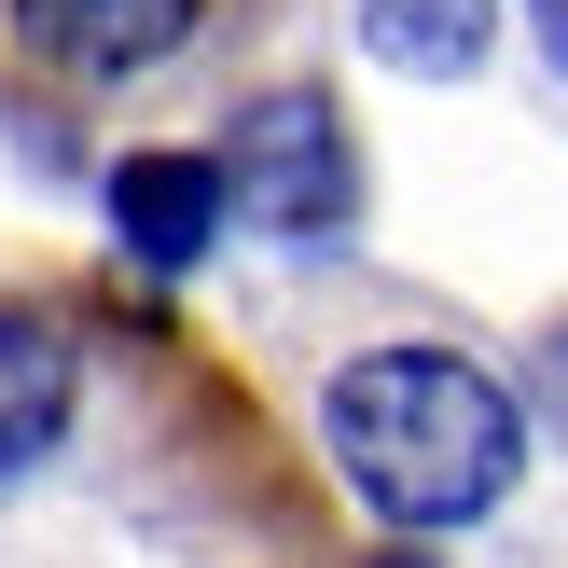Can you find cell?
I'll use <instances>...</instances> for the list:
<instances>
[{
  "mask_svg": "<svg viewBox=\"0 0 568 568\" xmlns=\"http://www.w3.org/2000/svg\"><path fill=\"white\" fill-rule=\"evenodd\" d=\"M320 444L361 486V514H388V527H471L527 471L514 388L486 361H458V347H361L320 388Z\"/></svg>",
  "mask_w": 568,
  "mask_h": 568,
  "instance_id": "cell-1",
  "label": "cell"
},
{
  "mask_svg": "<svg viewBox=\"0 0 568 568\" xmlns=\"http://www.w3.org/2000/svg\"><path fill=\"white\" fill-rule=\"evenodd\" d=\"M222 181H236V209L264 222V236H333V222L361 209L347 111H333L320 83H277V98H250V111H236V139H222Z\"/></svg>",
  "mask_w": 568,
  "mask_h": 568,
  "instance_id": "cell-2",
  "label": "cell"
},
{
  "mask_svg": "<svg viewBox=\"0 0 568 568\" xmlns=\"http://www.w3.org/2000/svg\"><path fill=\"white\" fill-rule=\"evenodd\" d=\"M209 28V0H0V42L55 83H139Z\"/></svg>",
  "mask_w": 568,
  "mask_h": 568,
  "instance_id": "cell-3",
  "label": "cell"
},
{
  "mask_svg": "<svg viewBox=\"0 0 568 568\" xmlns=\"http://www.w3.org/2000/svg\"><path fill=\"white\" fill-rule=\"evenodd\" d=\"M222 209H236L222 153H125L111 166V236H125L139 277H194L209 236H222Z\"/></svg>",
  "mask_w": 568,
  "mask_h": 568,
  "instance_id": "cell-4",
  "label": "cell"
},
{
  "mask_svg": "<svg viewBox=\"0 0 568 568\" xmlns=\"http://www.w3.org/2000/svg\"><path fill=\"white\" fill-rule=\"evenodd\" d=\"M70 416H83V347H70V320L0 305V486L42 471L55 444H70Z\"/></svg>",
  "mask_w": 568,
  "mask_h": 568,
  "instance_id": "cell-5",
  "label": "cell"
},
{
  "mask_svg": "<svg viewBox=\"0 0 568 568\" xmlns=\"http://www.w3.org/2000/svg\"><path fill=\"white\" fill-rule=\"evenodd\" d=\"M361 42L388 70H416V83H458V70H486L499 0H361Z\"/></svg>",
  "mask_w": 568,
  "mask_h": 568,
  "instance_id": "cell-6",
  "label": "cell"
},
{
  "mask_svg": "<svg viewBox=\"0 0 568 568\" xmlns=\"http://www.w3.org/2000/svg\"><path fill=\"white\" fill-rule=\"evenodd\" d=\"M527 14H541V42H555V70H568V0H527Z\"/></svg>",
  "mask_w": 568,
  "mask_h": 568,
  "instance_id": "cell-7",
  "label": "cell"
},
{
  "mask_svg": "<svg viewBox=\"0 0 568 568\" xmlns=\"http://www.w3.org/2000/svg\"><path fill=\"white\" fill-rule=\"evenodd\" d=\"M388 568H430V555H388Z\"/></svg>",
  "mask_w": 568,
  "mask_h": 568,
  "instance_id": "cell-8",
  "label": "cell"
}]
</instances>
